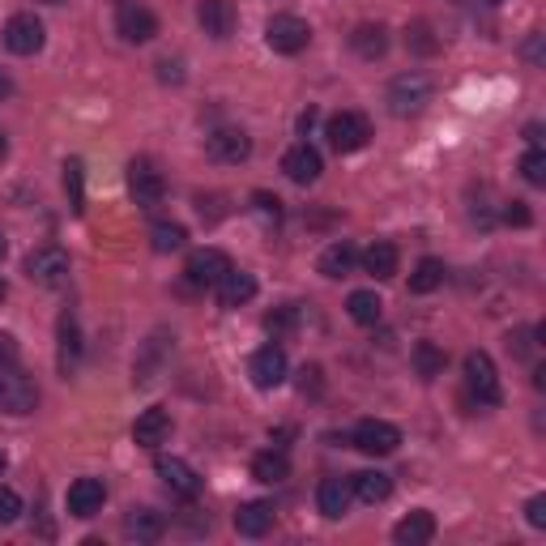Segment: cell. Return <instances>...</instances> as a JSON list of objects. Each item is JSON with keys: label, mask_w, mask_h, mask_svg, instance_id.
<instances>
[{"label": "cell", "mask_w": 546, "mask_h": 546, "mask_svg": "<svg viewBox=\"0 0 546 546\" xmlns=\"http://www.w3.org/2000/svg\"><path fill=\"white\" fill-rule=\"evenodd\" d=\"M436 99V82L427 73H401L389 86V111L393 116H419V111Z\"/></svg>", "instance_id": "6da1fadb"}, {"label": "cell", "mask_w": 546, "mask_h": 546, "mask_svg": "<svg viewBox=\"0 0 546 546\" xmlns=\"http://www.w3.org/2000/svg\"><path fill=\"white\" fill-rule=\"evenodd\" d=\"M265 43L278 56H299L303 47L312 43V26L303 18H295V13H273L269 26H265Z\"/></svg>", "instance_id": "7a4b0ae2"}, {"label": "cell", "mask_w": 546, "mask_h": 546, "mask_svg": "<svg viewBox=\"0 0 546 546\" xmlns=\"http://www.w3.org/2000/svg\"><path fill=\"white\" fill-rule=\"evenodd\" d=\"M325 137L337 154H355L372 141V124H367V116H359V111H337L325 124Z\"/></svg>", "instance_id": "3957f363"}, {"label": "cell", "mask_w": 546, "mask_h": 546, "mask_svg": "<svg viewBox=\"0 0 546 546\" xmlns=\"http://www.w3.org/2000/svg\"><path fill=\"white\" fill-rule=\"evenodd\" d=\"M128 192H133V201L141 205V210H154V205H163V197H167L163 171H158L150 158H133V163H128Z\"/></svg>", "instance_id": "277c9868"}, {"label": "cell", "mask_w": 546, "mask_h": 546, "mask_svg": "<svg viewBox=\"0 0 546 546\" xmlns=\"http://www.w3.org/2000/svg\"><path fill=\"white\" fill-rule=\"evenodd\" d=\"M26 278L35 286H47V291H60L64 282H69V256H64L60 248H35L26 256Z\"/></svg>", "instance_id": "5b68a950"}, {"label": "cell", "mask_w": 546, "mask_h": 546, "mask_svg": "<svg viewBox=\"0 0 546 546\" xmlns=\"http://www.w3.org/2000/svg\"><path fill=\"white\" fill-rule=\"evenodd\" d=\"M465 389L483 401V406H500V376H495V363L483 350L465 355Z\"/></svg>", "instance_id": "8992f818"}, {"label": "cell", "mask_w": 546, "mask_h": 546, "mask_svg": "<svg viewBox=\"0 0 546 546\" xmlns=\"http://www.w3.org/2000/svg\"><path fill=\"white\" fill-rule=\"evenodd\" d=\"M43 43H47V30L35 13H13L5 22V47L13 56H35L43 52Z\"/></svg>", "instance_id": "52a82bcc"}, {"label": "cell", "mask_w": 546, "mask_h": 546, "mask_svg": "<svg viewBox=\"0 0 546 546\" xmlns=\"http://www.w3.org/2000/svg\"><path fill=\"white\" fill-rule=\"evenodd\" d=\"M350 444H355L363 457H389V453H397L401 431L393 423H384V419H363L355 427V436H350Z\"/></svg>", "instance_id": "ba28073f"}, {"label": "cell", "mask_w": 546, "mask_h": 546, "mask_svg": "<svg viewBox=\"0 0 546 546\" xmlns=\"http://www.w3.org/2000/svg\"><path fill=\"white\" fill-rule=\"evenodd\" d=\"M205 154L214 158V163L222 167H235V163H244V158L252 154V137L244 133V128H214L210 137H205Z\"/></svg>", "instance_id": "9c48e42d"}, {"label": "cell", "mask_w": 546, "mask_h": 546, "mask_svg": "<svg viewBox=\"0 0 546 546\" xmlns=\"http://www.w3.org/2000/svg\"><path fill=\"white\" fill-rule=\"evenodd\" d=\"M231 269H235V265H231V256L222 252V248H197V252L188 256V265H184V273H188L192 286H218Z\"/></svg>", "instance_id": "30bf717a"}, {"label": "cell", "mask_w": 546, "mask_h": 546, "mask_svg": "<svg viewBox=\"0 0 546 546\" xmlns=\"http://www.w3.org/2000/svg\"><path fill=\"white\" fill-rule=\"evenodd\" d=\"M286 372H291V363H286L282 346H261L248 363V376H252L256 389H278V384L286 380Z\"/></svg>", "instance_id": "8fae6325"}, {"label": "cell", "mask_w": 546, "mask_h": 546, "mask_svg": "<svg viewBox=\"0 0 546 546\" xmlns=\"http://www.w3.org/2000/svg\"><path fill=\"white\" fill-rule=\"evenodd\" d=\"M154 470L171 487V495H180V500H197V495H201V474L192 470L184 457H158Z\"/></svg>", "instance_id": "7c38bea8"}, {"label": "cell", "mask_w": 546, "mask_h": 546, "mask_svg": "<svg viewBox=\"0 0 546 546\" xmlns=\"http://www.w3.org/2000/svg\"><path fill=\"white\" fill-rule=\"evenodd\" d=\"M116 30L124 43H150L158 35V18L146 5H133V0H128V5L116 9Z\"/></svg>", "instance_id": "4fadbf2b"}, {"label": "cell", "mask_w": 546, "mask_h": 546, "mask_svg": "<svg viewBox=\"0 0 546 546\" xmlns=\"http://www.w3.org/2000/svg\"><path fill=\"white\" fill-rule=\"evenodd\" d=\"M35 384H30L26 376H13V367H0V410L5 414H30L35 410Z\"/></svg>", "instance_id": "5bb4252c"}, {"label": "cell", "mask_w": 546, "mask_h": 546, "mask_svg": "<svg viewBox=\"0 0 546 546\" xmlns=\"http://www.w3.org/2000/svg\"><path fill=\"white\" fill-rule=\"evenodd\" d=\"M69 512L77 521H90V517H99L103 504H107V487H103V478H77V483L69 487Z\"/></svg>", "instance_id": "9a60e30c"}, {"label": "cell", "mask_w": 546, "mask_h": 546, "mask_svg": "<svg viewBox=\"0 0 546 546\" xmlns=\"http://www.w3.org/2000/svg\"><path fill=\"white\" fill-rule=\"evenodd\" d=\"M197 22H201V30L210 39H231L239 13H235L231 0H201V5H197Z\"/></svg>", "instance_id": "2e32d148"}, {"label": "cell", "mask_w": 546, "mask_h": 546, "mask_svg": "<svg viewBox=\"0 0 546 546\" xmlns=\"http://www.w3.org/2000/svg\"><path fill=\"white\" fill-rule=\"evenodd\" d=\"M171 440V414L167 410H141L137 414V423H133V444L137 448H150V453H154V448L158 444H167Z\"/></svg>", "instance_id": "e0dca14e"}, {"label": "cell", "mask_w": 546, "mask_h": 546, "mask_svg": "<svg viewBox=\"0 0 546 546\" xmlns=\"http://www.w3.org/2000/svg\"><path fill=\"white\" fill-rule=\"evenodd\" d=\"M282 171H286V180H295V184H316L320 171H325V163H320V154L308 146V141H299V146L286 150Z\"/></svg>", "instance_id": "ac0fdd59"}, {"label": "cell", "mask_w": 546, "mask_h": 546, "mask_svg": "<svg viewBox=\"0 0 546 546\" xmlns=\"http://www.w3.org/2000/svg\"><path fill=\"white\" fill-rule=\"evenodd\" d=\"M350 500H355L350 478H325V483L316 487V504H320V512H325L329 521H342L350 512Z\"/></svg>", "instance_id": "d6986e66"}, {"label": "cell", "mask_w": 546, "mask_h": 546, "mask_svg": "<svg viewBox=\"0 0 546 546\" xmlns=\"http://www.w3.org/2000/svg\"><path fill=\"white\" fill-rule=\"evenodd\" d=\"M431 538H436V517L431 512H410V517H401L393 525V542L397 546H427Z\"/></svg>", "instance_id": "ffe728a7"}, {"label": "cell", "mask_w": 546, "mask_h": 546, "mask_svg": "<svg viewBox=\"0 0 546 546\" xmlns=\"http://www.w3.org/2000/svg\"><path fill=\"white\" fill-rule=\"evenodd\" d=\"M252 478L256 483H265V487L286 483V478H291V457H286L282 448H265V453L252 457Z\"/></svg>", "instance_id": "44dd1931"}, {"label": "cell", "mask_w": 546, "mask_h": 546, "mask_svg": "<svg viewBox=\"0 0 546 546\" xmlns=\"http://www.w3.org/2000/svg\"><path fill=\"white\" fill-rule=\"evenodd\" d=\"M214 291H218L222 308H244V303L256 299V278H252V273H244V269H231L227 278L214 286Z\"/></svg>", "instance_id": "7402d4cb"}, {"label": "cell", "mask_w": 546, "mask_h": 546, "mask_svg": "<svg viewBox=\"0 0 546 546\" xmlns=\"http://www.w3.org/2000/svg\"><path fill=\"white\" fill-rule=\"evenodd\" d=\"M235 529L244 538H265L269 529H273V504H265V500L244 504V508L235 512Z\"/></svg>", "instance_id": "603a6c76"}, {"label": "cell", "mask_w": 546, "mask_h": 546, "mask_svg": "<svg viewBox=\"0 0 546 546\" xmlns=\"http://www.w3.org/2000/svg\"><path fill=\"white\" fill-rule=\"evenodd\" d=\"M124 534L137 542H158L167 534V521H163V512H154V508H133L124 521Z\"/></svg>", "instance_id": "cb8c5ba5"}, {"label": "cell", "mask_w": 546, "mask_h": 546, "mask_svg": "<svg viewBox=\"0 0 546 546\" xmlns=\"http://www.w3.org/2000/svg\"><path fill=\"white\" fill-rule=\"evenodd\" d=\"M359 261H363V273H372L376 282H389L393 273H397V261H401V256H397V244H389V239H380V244L367 248V252L359 256Z\"/></svg>", "instance_id": "d4e9b609"}, {"label": "cell", "mask_w": 546, "mask_h": 546, "mask_svg": "<svg viewBox=\"0 0 546 546\" xmlns=\"http://www.w3.org/2000/svg\"><path fill=\"white\" fill-rule=\"evenodd\" d=\"M350 47H355L363 60H380L389 52V30L380 22H363V26H355V35H350Z\"/></svg>", "instance_id": "484cf974"}, {"label": "cell", "mask_w": 546, "mask_h": 546, "mask_svg": "<svg viewBox=\"0 0 546 546\" xmlns=\"http://www.w3.org/2000/svg\"><path fill=\"white\" fill-rule=\"evenodd\" d=\"M350 491H355L363 504H384L393 495V478L380 474V470H363V474L350 478Z\"/></svg>", "instance_id": "4316f807"}, {"label": "cell", "mask_w": 546, "mask_h": 546, "mask_svg": "<svg viewBox=\"0 0 546 546\" xmlns=\"http://www.w3.org/2000/svg\"><path fill=\"white\" fill-rule=\"evenodd\" d=\"M355 265H359V252L350 248L346 239L320 252V273H325V278H346V273H355Z\"/></svg>", "instance_id": "83f0119b"}, {"label": "cell", "mask_w": 546, "mask_h": 546, "mask_svg": "<svg viewBox=\"0 0 546 546\" xmlns=\"http://www.w3.org/2000/svg\"><path fill=\"white\" fill-rule=\"evenodd\" d=\"M440 286H444V261L423 256V261L414 265V273H410V291L414 295H431V291H440Z\"/></svg>", "instance_id": "f1b7e54d"}, {"label": "cell", "mask_w": 546, "mask_h": 546, "mask_svg": "<svg viewBox=\"0 0 546 546\" xmlns=\"http://www.w3.org/2000/svg\"><path fill=\"white\" fill-rule=\"evenodd\" d=\"M82 359V333H77V320L64 312L60 316V372H69Z\"/></svg>", "instance_id": "f546056e"}, {"label": "cell", "mask_w": 546, "mask_h": 546, "mask_svg": "<svg viewBox=\"0 0 546 546\" xmlns=\"http://www.w3.org/2000/svg\"><path fill=\"white\" fill-rule=\"evenodd\" d=\"M346 312H350V320H355V325H376L380 312H384V303H380L376 291H355V295L346 299Z\"/></svg>", "instance_id": "4dcf8cb0"}, {"label": "cell", "mask_w": 546, "mask_h": 546, "mask_svg": "<svg viewBox=\"0 0 546 546\" xmlns=\"http://www.w3.org/2000/svg\"><path fill=\"white\" fill-rule=\"evenodd\" d=\"M414 372H419L423 380H436V376H444V350L436 346V342H419V346H414Z\"/></svg>", "instance_id": "1f68e13d"}, {"label": "cell", "mask_w": 546, "mask_h": 546, "mask_svg": "<svg viewBox=\"0 0 546 546\" xmlns=\"http://www.w3.org/2000/svg\"><path fill=\"white\" fill-rule=\"evenodd\" d=\"M64 192H69V210L73 214H86V171L77 158L64 163Z\"/></svg>", "instance_id": "d6a6232c"}, {"label": "cell", "mask_w": 546, "mask_h": 546, "mask_svg": "<svg viewBox=\"0 0 546 546\" xmlns=\"http://www.w3.org/2000/svg\"><path fill=\"white\" fill-rule=\"evenodd\" d=\"M154 239V252H180L188 244V231L180 227V222H158V227L150 231Z\"/></svg>", "instance_id": "836d02e7"}, {"label": "cell", "mask_w": 546, "mask_h": 546, "mask_svg": "<svg viewBox=\"0 0 546 546\" xmlns=\"http://www.w3.org/2000/svg\"><path fill=\"white\" fill-rule=\"evenodd\" d=\"M299 316H303V308H299V303H286V308H273V312L265 316V329H269L273 337H282V333H295V329H299Z\"/></svg>", "instance_id": "e575fe53"}, {"label": "cell", "mask_w": 546, "mask_h": 546, "mask_svg": "<svg viewBox=\"0 0 546 546\" xmlns=\"http://www.w3.org/2000/svg\"><path fill=\"white\" fill-rule=\"evenodd\" d=\"M521 175H525V180L534 184V188L546 184V150H542V146H529V154L521 158Z\"/></svg>", "instance_id": "d590c367"}, {"label": "cell", "mask_w": 546, "mask_h": 546, "mask_svg": "<svg viewBox=\"0 0 546 546\" xmlns=\"http://www.w3.org/2000/svg\"><path fill=\"white\" fill-rule=\"evenodd\" d=\"M406 43L414 47V52H423V56H431V52L440 47L436 39H431V26H427V22H414V26L406 30Z\"/></svg>", "instance_id": "8d00e7d4"}, {"label": "cell", "mask_w": 546, "mask_h": 546, "mask_svg": "<svg viewBox=\"0 0 546 546\" xmlns=\"http://www.w3.org/2000/svg\"><path fill=\"white\" fill-rule=\"evenodd\" d=\"M22 517V495L13 487H0V525H13Z\"/></svg>", "instance_id": "74e56055"}, {"label": "cell", "mask_w": 546, "mask_h": 546, "mask_svg": "<svg viewBox=\"0 0 546 546\" xmlns=\"http://www.w3.org/2000/svg\"><path fill=\"white\" fill-rule=\"evenodd\" d=\"M504 222H508V227H529L534 214H529L525 201H504Z\"/></svg>", "instance_id": "f35d334b"}, {"label": "cell", "mask_w": 546, "mask_h": 546, "mask_svg": "<svg viewBox=\"0 0 546 546\" xmlns=\"http://www.w3.org/2000/svg\"><path fill=\"white\" fill-rule=\"evenodd\" d=\"M252 205H256V214H265V218H273V222L282 218V201L273 197V192H252Z\"/></svg>", "instance_id": "ab89813d"}, {"label": "cell", "mask_w": 546, "mask_h": 546, "mask_svg": "<svg viewBox=\"0 0 546 546\" xmlns=\"http://www.w3.org/2000/svg\"><path fill=\"white\" fill-rule=\"evenodd\" d=\"M525 521L534 529H546V495H534V500L525 504Z\"/></svg>", "instance_id": "60d3db41"}, {"label": "cell", "mask_w": 546, "mask_h": 546, "mask_svg": "<svg viewBox=\"0 0 546 546\" xmlns=\"http://www.w3.org/2000/svg\"><path fill=\"white\" fill-rule=\"evenodd\" d=\"M18 363V342L9 333H0V367H13Z\"/></svg>", "instance_id": "b9f144b4"}, {"label": "cell", "mask_w": 546, "mask_h": 546, "mask_svg": "<svg viewBox=\"0 0 546 546\" xmlns=\"http://www.w3.org/2000/svg\"><path fill=\"white\" fill-rule=\"evenodd\" d=\"M299 376H303V380H299V389L308 393V389H316V384H320V367H303Z\"/></svg>", "instance_id": "7bdbcfd3"}, {"label": "cell", "mask_w": 546, "mask_h": 546, "mask_svg": "<svg viewBox=\"0 0 546 546\" xmlns=\"http://www.w3.org/2000/svg\"><path fill=\"white\" fill-rule=\"evenodd\" d=\"M525 56H529V60H534V64L542 60V35H534V39H529V47H525Z\"/></svg>", "instance_id": "ee69618b"}, {"label": "cell", "mask_w": 546, "mask_h": 546, "mask_svg": "<svg viewBox=\"0 0 546 546\" xmlns=\"http://www.w3.org/2000/svg\"><path fill=\"white\" fill-rule=\"evenodd\" d=\"M9 94H13V77H9L5 69H0V103H5V99H9Z\"/></svg>", "instance_id": "f6af8a7d"}, {"label": "cell", "mask_w": 546, "mask_h": 546, "mask_svg": "<svg viewBox=\"0 0 546 546\" xmlns=\"http://www.w3.org/2000/svg\"><path fill=\"white\" fill-rule=\"evenodd\" d=\"M525 137H529V146H542V124H529Z\"/></svg>", "instance_id": "bcb514c9"}, {"label": "cell", "mask_w": 546, "mask_h": 546, "mask_svg": "<svg viewBox=\"0 0 546 546\" xmlns=\"http://www.w3.org/2000/svg\"><path fill=\"white\" fill-rule=\"evenodd\" d=\"M312 124H316V111H303V116H299V128H303V133H308Z\"/></svg>", "instance_id": "7dc6e473"}, {"label": "cell", "mask_w": 546, "mask_h": 546, "mask_svg": "<svg viewBox=\"0 0 546 546\" xmlns=\"http://www.w3.org/2000/svg\"><path fill=\"white\" fill-rule=\"evenodd\" d=\"M5 252H9V244H5V235H0V261H5Z\"/></svg>", "instance_id": "c3c4849f"}, {"label": "cell", "mask_w": 546, "mask_h": 546, "mask_svg": "<svg viewBox=\"0 0 546 546\" xmlns=\"http://www.w3.org/2000/svg\"><path fill=\"white\" fill-rule=\"evenodd\" d=\"M5 465H9V457H5V448H0V474H5Z\"/></svg>", "instance_id": "681fc988"}, {"label": "cell", "mask_w": 546, "mask_h": 546, "mask_svg": "<svg viewBox=\"0 0 546 546\" xmlns=\"http://www.w3.org/2000/svg\"><path fill=\"white\" fill-rule=\"evenodd\" d=\"M5 150H9V141H5V133H0V158H5Z\"/></svg>", "instance_id": "f907efd6"}, {"label": "cell", "mask_w": 546, "mask_h": 546, "mask_svg": "<svg viewBox=\"0 0 546 546\" xmlns=\"http://www.w3.org/2000/svg\"><path fill=\"white\" fill-rule=\"evenodd\" d=\"M5 299H9V286H5V282H0V303H5Z\"/></svg>", "instance_id": "816d5d0a"}, {"label": "cell", "mask_w": 546, "mask_h": 546, "mask_svg": "<svg viewBox=\"0 0 546 546\" xmlns=\"http://www.w3.org/2000/svg\"><path fill=\"white\" fill-rule=\"evenodd\" d=\"M47 5H64V0H47Z\"/></svg>", "instance_id": "f5cc1de1"}, {"label": "cell", "mask_w": 546, "mask_h": 546, "mask_svg": "<svg viewBox=\"0 0 546 546\" xmlns=\"http://www.w3.org/2000/svg\"><path fill=\"white\" fill-rule=\"evenodd\" d=\"M491 5H504V0H491Z\"/></svg>", "instance_id": "db71d44e"}]
</instances>
